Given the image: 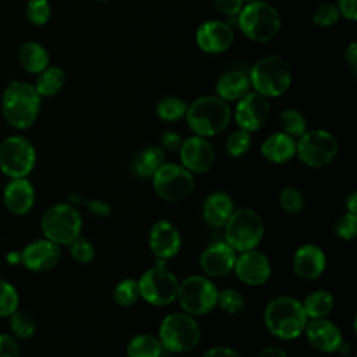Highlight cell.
Here are the masks:
<instances>
[{
	"instance_id": "6da1fadb",
	"label": "cell",
	"mask_w": 357,
	"mask_h": 357,
	"mask_svg": "<svg viewBox=\"0 0 357 357\" xmlns=\"http://www.w3.org/2000/svg\"><path fill=\"white\" fill-rule=\"evenodd\" d=\"M307 321L301 301L291 296H278L264 310L266 331L282 340H293L303 335Z\"/></svg>"
},
{
	"instance_id": "7a4b0ae2",
	"label": "cell",
	"mask_w": 357,
	"mask_h": 357,
	"mask_svg": "<svg viewBox=\"0 0 357 357\" xmlns=\"http://www.w3.org/2000/svg\"><path fill=\"white\" fill-rule=\"evenodd\" d=\"M40 109V96L35 86L22 81H13L3 92L1 112L10 126L18 130L29 128Z\"/></svg>"
},
{
	"instance_id": "3957f363",
	"label": "cell",
	"mask_w": 357,
	"mask_h": 357,
	"mask_svg": "<svg viewBox=\"0 0 357 357\" xmlns=\"http://www.w3.org/2000/svg\"><path fill=\"white\" fill-rule=\"evenodd\" d=\"M230 107L218 95H205L195 99L185 112L188 127L199 137H213L222 132L230 121Z\"/></svg>"
},
{
	"instance_id": "277c9868",
	"label": "cell",
	"mask_w": 357,
	"mask_h": 357,
	"mask_svg": "<svg viewBox=\"0 0 357 357\" xmlns=\"http://www.w3.org/2000/svg\"><path fill=\"white\" fill-rule=\"evenodd\" d=\"M158 337L165 350L185 353L195 349L199 343L201 328L192 315L184 311L172 312L162 319Z\"/></svg>"
},
{
	"instance_id": "5b68a950",
	"label": "cell",
	"mask_w": 357,
	"mask_h": 357,
	"mask_svg": "<svg viewBox=\"0 0 357 357\" xmlns=\"http://www.w3.org/2000/svg\"><path fill=\"white\" fill-rule=\"evenodd\" d=\"M225 227V241L237 252L254 250L264 238V222L251 208L234 209Z\"/></svg>"
},
{
	"instance_id": "8992f818",
	"label": "cell",
	"mask_w": 357,
	"mask_h": 357,
	"mask_svg": "<svg viewBox=\"0 0 357 357\" xmlns=\"http://www.w3.org/2000/svg\"><path fill=\"white\" fill-rule=\"evenodd\" d=\"M248 78L257 93L265 98H276L289 89L291 84V70L283 59L269 56L254 64Z\"/></svg>"
},
{
	"instance_id": "52a82bcc",
	"label": "cell",
	"mask_w": 357,
	"mask_h": 357,
	"mask_svg": "<svg viewBox=\"0 0 357 357\" xmlns=\"http://www.w3.org/2000/svg\"><path fill=\"white\" fill-rule=\"evenodd\" d=\"M237 24L241 32L251 40L268 42L278 35L280 17L273 6L257 0L240 10Z\"/></svg>"
},
{
	"instance_id": "ba28073f",
	"label": "cell",
	"mask_w": 357,
	"mask_h": 357,
	"mask_svg": "<svg viewBox=\"0 0 357 357\" xmlns=\"http://www.w3.org/2000/svg\"><path fill=\"white\" fill-rule=\"evenodd\" d=\"M40 229L45 238L57 245H68L81 234L82 218L75 206L56 204L42 215Z\"/></svg>"
},
{
	"instance_id": "9c48e42d",
	"label": "cell",
	"mask_w": 357,
	"mask_h": 357,
	"mask_svg": "<svg viewBox=\"0 0 357 357\" xmlns=\"http://www.w3.org/2000/svg\"><path fill=\"white\" fill-rule=\"evenodd\" d=\"M218 289L215 283L202 275H190L178 282L177 301L181 310L192 317L205 315L216 307Z\"/></svg>"
},
{
	"instance_id": "30bf717a",
	"label": "cell",
	"mask_w": 357,
	"mask_h": 357,
	"mask_svg": "<svg viewBox=\"0 0 357 357\" xmlns=\"http://www.w3.org/2000/svg\"><path fill=\"white\" fill-rule=\"evenodd\" d=\"M159 264L146 269L138 279L139 294L146 303L152 305H167L177 298L178 279L166 268L165 261L159 259Z\"/></svg>"
},
{
	"instance_id": "8fae6325",
	"label": "cell",
	"mask_w": 357,
	"mask_h": 357,
	"mask_svg": "<svg viewBox=\"0 0 357 357\" xmlns=\"http://www.w3.org/2000/svg\"><path fill=\"white\" fill-rule=\"evenodd\" d=\"M339 152V142L326 130L305 131L296 141V155L308 167L319 169L333 162Z\"/></svg>"
},
{
	"instance_id": "7c38bea8",
	"label": "cell",
	"mask_w": 357,
	"mask_h": 357,
	"mask_svg": "<svg viewBox=\"0 0 357 357\" xmlns=\"http://www.w3.org/2000/svg\"><path fill=\"white\" fill-rule=\"evenodd\" d=\"M151 180L156 195L169 202L185 199L195 188L194 174L177 163L165 162Z\"/></svg>"
},
{
	"instance_id": "4fadbf2b",
	"label": "cell",
	"mask_w": 357,
	"mask_h": 357,
	"mask_svg": "<svg viewBox=\"0 0 357 357\" xmlns=\"http://www.w3.org/2000/svg\"><path fill=\"white\" fill-rule=\"evenodd\" d=\"M35 162V148L25 137L11 135L0 144V170L10 178L26 177Z\"/></svg>"
},
{
	"instance_id": "5bb4252c",
	"label": "cell",
	"mask_w": 357,
	"mask_h": 357,
	"mask_svg": "<svg viewBox=\"0 0 357 357\" xmlns=\"http://www.w3.org/2000/svg\"><path fill=\"white\" fill-rule=\"evenodd\" d=\"M233 271L240 282L248 286H261L271 278L272 266L269 258L254 248L237 254Z\"/></svg>"
},
{
	"instance_id": "9a60e30c",
	"label": "cell",
	"mask_w": 357,
	"mask_h": 357,
	"mask_svg": "<svg viewBox=\"0 0 357 357\" xmlns=\"http://www.w3.org/2000/svg\"><path fill=\"white\" fill-rule=\"evenodd\" d=\"M181 166H184L192 174L206 173L215 163V148L205 138L192 135L185 138L178 151Z\"/></svg>"
},
{
	"instance_id": "2e32d148",
	"label": "cell",
	"mask_w": 357,
	"mask_h": 357,
	"mask_svg": "<svg viewBox=\"0 0 357 357\" xmlns=\"http://www.w3.org/2000/svg\"><path fill=\"white\" fill-rule=\"evenodd\" d=\"M269 117V103L265 96L257 92H248L238 99L234 119L241 130L248 132L258 131Z\"/></svg>"
},
{
	"instance_id": "e0dca14e",
	"label": "cell",
	"mask_w": 357,
	"mask_h": 357,
	"mask_svg": "<svg viewBox=\"0 0 357 357\" xmlns=\"http://www.w3.org/2000/svg\"><path fill=\"white\" fill-rule=\"evenodd\" d=\"M148 243L152 254L156 258L166 261L180 252L181 234L172 222L159 219L149 229Z\"/></svg>"
},
{
	"instance_id": "ac0fdd59",
	"label": "cell",
	"mask_w": 357,
	"mask_h": 357,
	"mask_svg": "<svg viewBox=\"0 0 357 357\" xmlns=\"http://www.w3.org/2000/svg\"><path fill=\"white\" fill-rule=\"evenodd\" d=\"M60 257V245L47 238H40L29 243L21 251V264L32 272H46L59 264Z\"/></svg>"
},
{
	"instance_id": "d6986e66",
	"label": "cell",
	"mask_w": 357,
	"mask_h": 357,
	"mask_svg": "<svg viewBox=\"0 0 357 357\" xmlns=\"http://www.w3.org/2000/svg\"><path fill=\"white\" fill-rule=\"evenodd\" d=\"M307 342L321 353H335L343 342L342 332L336 324L328 318L308 319L304 328Z\"/></svg>"
},
{
	"instance_id": "ffe728a7",
	"label": "cell",
	"mask_w": 357,
	"mask_h": 357,
	"mask_svg": "<svg viewBox=\"0 0 357 357\" xmlns=\"http://www.w3.org/2000/svg\"><path fill=\"white\" fill-rule=\"evenodd\" d=\"M237 251L226 241L208 245L199 255V266L208 278H219L230 273L236 262Z\"/></svg>"
},
{
	"instance_id": "44dd1931",
	"label": "cell",
	"mask_w": 357,
	"mask_h": 357,
	"mask_svg": "<svg viewBox=\"0 0 357 357\" xmlns=\"http://www.w3.org/2000/svg\"><path fill=\"white\" fill-rule=\"evenodd\" d=\"M293 271L303 280L318 279L326 268V255L317 244H303L293 255Z\"/></svg>"
},
{
	"instance_id": "7402d4cb",
	"label": "cell",
	"mask_w": 357,
	"mask_h": 357,
	"mask_svg": "<svg viewBox=\"0 0 357 357\" xmlns=\"http://www.w3.org/2000/svg\"><path fill=\"white\" fill-rule=\"evenodd\" d=\"M233 31L223 21H206L197 29V45L201 50L211 54H218L227 50L233 43Z\"/></svg>"
},
{
	"instance_id": "603a6c76",
	"label": "cell",
	"mask_w": 357,
	"mask_h": 357,
	"mask_svg": "<svg viewBox=\"0 0 357 357\" xmlns=\"http://www.w3.org/2000/svg\"><path fill=\"white\" fill-rule=\"evenodd\" d=\"M3 202L6 208L14 215H25L35 204V190L25 177L11 178L3 192Z\"/></svg>"
},
{
	"instance_id": "cb8c5ba5",
	"label": "cell",
	"mask_w": 357,
	"mask_h": 357,
	"mask_svg": "<svg viewBox=\"0 0 357 357\" xmlns=\"http://www.w3.org/2000/svg\"><path fill=\"white\" fill-rule=\"evenodd\" d=\"M233 212L234 202L225 191H213L204 199L202 218L211 227H223Z\"/></svg>"
},
{
	"instance_id": "d4e9b609",
	"label": "cell",
	"mask_w": 357,
	"mask_h": 357,
	"mask_svg": "<svg viewBox=\"0 0 357 357\" xmlns=\"http://www.w3.org/2000/svg\"><path fill=\"white\" fill-rule=\"evenodd\" d=\"M262 156L275 165H283L296 156V139L286 132H273L261 145Z\"/></svg>"
},
{
	"instance_id": "484cf974",
	"label": "cell",
	"mask_w": 357,
	"mask_h": 357,
	"mask_svg": "<svg viewBox=\"0 0 357 357\" xmlns=\"http://www.w3.org/2000/svg\"><path fill=\"white\" fill-rule=\"evenodd\" d=\"M250 78L243 71H227L216 82V93L226 102L238 100L250 91Z\"/></svg>"
},
{
	"instance_id": "4316f807",
	"label": "cell",
	"mask_w": 357,
	"mask_h": 357,
	"mask_svg": "<svg viewBox=\"0 0 357 357\" xmlns=\"http://www.w3.org/2000/svg\"><path fill=\"white\" fill-rule=\"evenodd\" d=\"M21 66L32 74H39L49 66V54L38 42H25L18 50Z\"/></svg>"
},
{
	"instance_id": "83f0119b",
	"label": "cell",
	"mask_w": 357,
	"mask_h": 357,
	"mask_svg": "<svg viewBox=\"0 0 357 357\" xmlns=\"http://www.w3.org/2000/svg\"><path fill=\"white\" fill-rule=\"evenodd\" d=\"M301 304L308 319L326 318L335 307V298L331 291L319 289L308 293Z\"/></svg>"
},
{
	"instance_id": "f1b7e54d",
	"label": "cell",
	"mask_w": 357,
	"mask_h": 357,
	"mask_svg": "<svg viewBox=\"0 0 357 357\" xmlns=\"http://www.w3.org/2000/svg\"><path fill=\"white\" fill-rule=\"evenodd\" d=\"M165 163V153L159 146H148L142 149L132 162L135 176L141 178H151L153 173Z\"/></svg>"
},
{
	"instance_id": "f546056e",
	"label": "cell",
	"mask_w": 357,
	"mask_h": 357,
	"mask_svg": "<svg viewBox=\"0 0 357 357\" xmlns=\"http://www.w3.org/2000/svg\"><path fill=\"white\" fill-rule=\"evenodd\" d=\"M163 346L152 333H138L127 344V357H160Z\"/></svg>"
},
{
	"instance_id": "4dcf8cb0",
	"label": "cell",
	"mask_w": 357,
	"mask_h": 357,
	"mask_svg": "<svg viewBox=\"0 0 357 357\" xmlns=\"http://www.w3.org/2000/svg\"><path fill=\"white\" fill-rule=\"evenodd\" d=\"M64 71L59 67H46L39 73L35 84V89L39 96H52L57 93L64 85Z\"/></svg>"
},
{
	"instance_id": "1f68e13d",
	"label": "cell",
	"mask_w": 357,
	"mask_h": 357,
	"mask_svg": "<svg viewBox=\"0 0 357 357\" xmlns=\"http://www.w3.org/2000/svg\"><path fill=\"white\" fill-rule=\"evenodd\" d=\"M139 298V286L135 279H123L113 289V300L123 308L134 305Z\"/></svg>"
},
{
	"instance_id": "d6a6232c",
	"label": "cell",
	"mask_w": 357,
	"mask_h": 357,
	"mask_svg": "<svg viewBox=\"0 0 357 357\" xmlns=\"http://www.w3.org/2000/svg\"><path fill=\"white\" fill-rule=\"evenodd\" d=\"M187 103L176 96H167L159 100L156 105V114L163 121H177L185 116Z\"/></svg>"
},
{
	"instance_id": "836d02e7",
	"label": "cell",
	"mask_w": 357,
	"mask_h": 357,
	"mask_svg": "<svg viewBox=\"0 0 357 357\" xmlns=\"http://www.w3.org/2000/svg\"><path fill=\"white\" fill-rule=\"evenodd\" d=\"M283 132L293 138H300L307 131L305 117L296 109H284L279 116Z\"/></svg>"
},
{
	"instance_id": "e575fe53",
	"label": "cell",
	"mask_w": 357,
	"mask_h": 357,
	"mask_svg": "<svg viewBox=\"0 0 357 357\" xmlns=\"http://www.w3.org/2000/svg\"><path fill=\"white\" fill-rule=\"evenodd\" d=\"M10 328L15 337L28 339L35 333L36 322L29 312L17 310L10 315Z\"/></svg>"
},
{
	"instance_id": "d590c367",
	"label": "cell",
	"mask_w": 357,
	"mask_h": 357,
	"mask_svg": "<svg viewBox=\"0 0 357 357\" xmlns=\"http://www.w3.org/2000/svg\"><path fill=\"white\" fill-rule=\"evenodd\" d=\"M216 305H219L227 314H238L245 307L244 296L236 289L218 290Z\"/></svg>"
},
{
	"instance_id": "8d00e7d4",
	"label": "cell",
	"mask_w": 357,
	"mask_h": 357,
	"mask_svg": "<svg viewBox=\"0 0 357 357\" xmlns=\"http://www.w3.org/2000/svg\"><path fill=\"white\" fill-rule=\"evenodd\" d=\"M278 201H279V206L286 213H290V215L300 213L304 209V205H305L304 195L301 194V191H298L294 187L282 188Z\"/></svg>"
},
{
	"instance_id": "74e56055",
	"label": "cell",
	"mask_w": 357,
	"mask_h": 357,
	"mask_svg": "<svg viewBox=\"0 0 357 357\" xmlns=\"http://www.w3.org/2000/svg\"><path fill=\"white\" fill-rule=\"evenodd\" d=\"M251 148V134L245 130L233 131L226 139V151L231 158H240Z\"/></svg>"
},
{
	"instance_id": "f35d334b",
	"label": "cell",
	"mask_w": 357,
	"mask_h": 357,
	"mask_svg": "<svg viewBox=\"0 0 357 357\" xmlns=\"http://www.w3.org/2000/svg\"><path fill=\"white\" fill-rule=\"evenodd\" d=\"M20 296L17 289L6 282L0 280V317H10L18 310Z\"/></svg>"
},
{
	"instance_id": "ab89813d",
	"label": "cell",
	"mask_w": 357,
	"mask_h": 357,
	"mask_svg": "<svg viewBox=\"0 0 357 357\" xmlns=\"http://www.w3.org/2000/svg\"><path fill=\"white\" fill-rule=\"evenodd\" d=\"M333 233L344 241H351L357 236V213L344 212L333 225Z\"/></svg>"
},
{
	"instance_id": "60d3db41",
	"label": "cell",
	"mask_w": 357,
	"mask_h": 357,
	"mask_svg": "<svg viewBox=\"0 0 357 357\" xmlns=\"http://www.w3.org/2000/svg\"><path fill=\"white\" fill-rule=\"evenodd\" d=\"M70 254L71 257L79 264H89L95 258V248L93 244L84 236H78L70 244Z\"/></svg>"
},
{
	"instance_id": "b9f144b4",
	"label": "cell",
	"mask_w": 357,
	"mask_h": 357,
	"mask_svg": "<svg viewBox=\"0 0 357 357\" xmlns=\"http://www.w3.org/2000/svg\"><path fill=\"white\" fill-rule=\"evenodd\" d=\"M26 17L33 25H45L50 18V4L47 0H29Z\"/></svg>"
},
{
	"instance_id": "7bdbcfd3",
	"label": "cell",
	"mask_w": 357,
	"mask_h": 357,
	"mask_svg": "<svg viewBox=\"0 0 357 357\" xmlns=\"http://www.w3.org/2000/svg\"><path fill=\"white\" fill-rule=\"evenodd\" d=\"M339 17H340V14L335 4L324 3L314 11L312 20L319 26H331L337 22Z\"/></svg>"
},
{
	"instance_id": "ee69618b",
	"label": "cell",
	"mask_w": 357,
	"mask_h": 357,
	"mask_svg": "<svg viewBox=\"0 0 357 357\" xmlns=\"http://www.w3.org/2000/svg\"><path fill=\"white\" fill-rule=\"evenodd\" d=\"M0 357H20V346L13 336L0 333Z\"/></svg>"
},
{
	"instance_id": "f6af8a7d",
	"label": "cell",
	"mask_w": 357,
	"mask_h": 357,
	"mask_svg": "<svg viewBox=\"0 0 357 357\" xmlns=\"http://www.w3.org/2000/svg\"><path fill=\"white\" fill-rule=\"evenodd\" d=\"M212 1L218 11L229 17L237 15L243 8V3H244V0H212Z\"/></svg>"
},
{
	"instance_id": "bcb514c9",
	"label": "cell",
	"mask_w": 357,
	"mask_h": 357,
	"mask_svg": "<svg viewBox=\"0 0 357 357\" xmlns=\"http://www.w3.org/2000/svg\"><path fill=\"white\" fill-rule=\"evenodd\" d=\"M183 138L178 132L174 131H165L160 135V144L163 146V149L169 151V152H178L183 144Z\"/></svg>"
},
{
	"instance_id": "7dc6e473",
	"label": "cell",
	"mask_w": 357,
	"mask_h": 357,
	"mask_svg": "<svg viewBox=\"0 0 357 357\" xmlns=\"http://www.w3.org/2000/svg\"><path fill=\"white\" fill-rule=\"evenodd\" d=\"M85 205H86V208L91 213H93L96 216H100V218L109 216L112 213L110 205L103 199H91V201H86Z\"/></svg>"
},
{
	"instance_id": "c3c4849f",
	"label": "cell",
	"mask_w": 357,
	"mask_h": 357,
	"mask_svg": "<svg viewBox=\"0 0 357 357\" xmlns=\"http://www.w3.org/2000/svg\"><path fill=\"white\" fill-rule=\"evenodd\" d=\"M201 357H241L237 350L227 346H215L202 353Z\"/></svg>"
},
{
	"instance_id": "681fc988",
	"label": "cell",
	"mask_w": 357,
	"mask_h": 357,
	"mask_svg": "<svg viewBox=\"0 0 357 357\" xmlns=\"http://www.w3.org/2000/svg\"><path fill=\"white\" fill-rule=\"evenodd\" d=\"M337 10L339 14L346 17L347 20L354 21L357 18V11H356V0H339L337 3Z\"/></svg>"
},
{
	"instance_id": "f907efd6",
	"label": "cell",
	"mask_w": 357,
	"mask_h": 357,
	"mask_svg": "<svg viewBox=\"0 0 357 357\" xmlns=\"http://www.w3.org/2000/svg\"><path fill=\"white\" fill-rule=\"evenodd\" d=\"M257 357H289L287 353L279 346H268L262 349Z\"/></svg>"
},
{
	"instance_id": "816d5d0a",
	"label": "cell",
	"mask_w": 357,
	"mask_h": 357,
	"mask_svg": "<svg viewBox=\"0 0 357 357\" xmlns=\"http://www.w3.org/2000/svg\"><path fill=\"white\" fill-rule=\"evenodd\" d=\"M344 59H346V63L350 64V67L353 70H356V66H357V46L354 42H351L349 45V47L346 49V53H344Z\"/></svg>"
},
{
	"instance_id": "f5cc1de1",
	"label": "cell",
	"mask_w": 357,
	"mask_h": 357,
	"mask_svg": "<svg viewBox=\"0 0 357 357\" xmlns=\"http://www.w3.org/2000/svg\"><path fill=\"white\" fill-rule=\"evenodd\" d=\"M346 212H351V213H357V192L353 191L347 195L346 201Z\"/></svg>"
},
{
	"instance_id": "db71d44e",
	"label": "cell",
	"mask_w": 357,
	"mask_h": 357,
	"mask_svg": "<svg viewBox=\"0 0 357 357\" xmlns=\"http://www.w3.org/2000/svg\"><path fill=\"white\" fill-rule=\"evenodd\" d=\"M7 261H8L10 264H18V262H21V254L10 252V254L7 255Z\"/></svg>"
},
{
	"instance_id": "11a10c76",
	"label": "cell",
	"mask_w": 357,
	"mask_h": 357,
	"mask_svg": "<svg viewBox=\"0 0 357 357\" xmlns=\"http://www.w3.org/2000/svg\"><path fill=\"white\" fill-rule=\"evenodd\" d=\"M244 1H247V3H251V1H257V0H244Z\"/></svg>"
},
{
	"instance_id": "9f6ffc18",
	"label": "cell",
	"mask_w": 357,
	"mask_h": 357,
	"mask_svg": "<svg viewBox=\"0 0 357 357\" xmlns=\"http://www.w3.org/2000/svg\"><path fill=\"white\" fill-rule=\"evenodd\" d=\"M102 1H106V0H102Z\"/></svg>"
}]
</instances>
